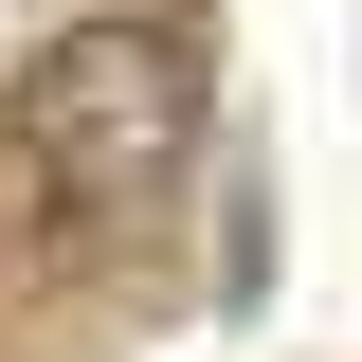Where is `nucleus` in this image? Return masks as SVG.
Wrapping results in <instances>:
<instances>
[{
  "label": "nucleus",
  "mask_w": 362,
  "mask_h": 362,
  "mask_svg": "<svg viewBox=\"0 0 362 362\" xmlns=\"http://www.w3.org/2000/svg\"><path fill=\"white\" fill-rule=\"evenodd\" d=\"M0 145L73 218H145L199 163V37L181 18H73V37H37L18 90H0Z\"/></svg>",
  "instance_id": "nucleus-1"
}]
</instances>
